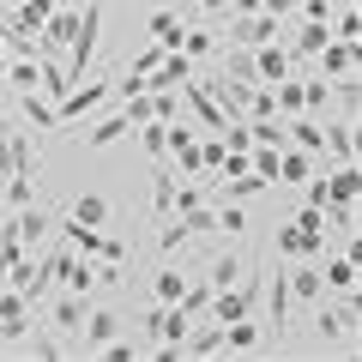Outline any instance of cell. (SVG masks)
<instances>
[{
  "mask_svg": "<svg viewBox=\"0 0 362 362\" xmlns=\"http://www.w3.org/2000/svg\"><path fill=\"white\" fill-rule=\"evenodd\" d=\"M121 133H133V121H127V109L115 103V115H103V121H97V127H85V133H73V139H85L90 151H103V145H115Z\"/></svg>",
  "mask_w": 362,
  "mask_h": 362,
  "instance_id": "15",
  "label": "cell"
},
{
  "mask_svg": "<svg viewBox=\"0 0 362 362\" xmlns=\"http://www.w3.org/2000/svg\"><path fill=\"white\" fill-rule=\"evenodd\" d=\"M326 103H332V78L302 73V115H326Z\"/></svg>",
  "mask_w": 362,
  "mask_h": 362,
  "instance_id": "23",
  "label": "cell"
},
{
  "mask_svg": "<svg viewBox=\"0 0 362 362\" xmlns=\"http://www.w3.org/2000/svg\"><path fill=\"white\" fill-rule=\"evenodd\" d=\"M326 37H332V25H326V18H308V25L296 30V42H284V49H290V61H314V54L326 49Z\"/></svg>",
  "mask_w": 362,
  "mask_h": 362,
  "instance_id": "17",
  "label": "cell"
},
{
  "mask_svg": "<svg viewBox=\"0 0 362 362\" xmlns=\"http://www.w3.org/2000/svg\"><path fill=\"white\" fill-rule=\"evenodd\" d=\"M284 290H290V302H320L326 296V278H320V259H308V266H296V272H284Z\"/></svg>",
  "mask_w": 362,
  "mask_h": 362,
  "instance_id": "11",
  "label": "cell"
},
{
  "mask_svg": "<svg viewBox=\"0 0 362 362\" xmlns=\"http://www.w3.org/2000/svg\"><path fill=\"white\" fill-rule=\"evenodd\" d=\"M199 13H211V18H223V0H194Z\"/></svg>",
  "mask_w": 362,
  "mask_h": 362,
  "instance_id": "33",
  "label": "cell"
},
{
  "mask_svg": "<svg viewBox=\"0 0 362 362\" xmlns=\"http://www.w3.org/2000/svg\"><path fill=\"white\" fill-rule=\"evenodd\" d=\"M290 73H296V61H290L284 42H259L254 49V78L259 85H278V78H290Z\"/></svg>",
  "mask_w": 362,
  "mask_h": 362,
  "instance_id": "9",
  "label": "cell"
},
{
  "mask_svg": "<svg viewBox=\"0 0 362 362\" xmlns=\"http://www.w3.org/2000/svg\"><path fill=\"white\" fill-rule=\"evenodd\" d=\"M78 332H85V350H103L109 338L121 332V314H115V308H103V302H97V308H85V320H78Z\"/></svg>",
  "mask_w": 362,
  "mask_h": 362,
  "instance_id": "12",
  "label": "cell"
},
{
  "mask_svg": "<svg viewBox=\"0 0 362 362\" xmlns=\"http://www.w3.org/2000/svg\"><path fill=\"white\" fill-rule=\"evenodd\" d=\"M103 103H115V78H78L54 109H61V127H73L78 115H90V109H103Z\"/></svg>",
  "mask_w": 362,
  "mask_h": 362,
  "instance_id": "4",
  "label": "cell"
},
{
  "mask_svg": "<svg viewBox=\"0 0 362 362\" xmlns=\"http://www.w3.org/2000/svg\"><path fill=\"white\" fill-rule=\"evenodd\" d=\"M223 350V320H206L194 332V326H187V338H181V356H218Z\"/></svg>",
  "mask_w": 362,
  "mask_h": 362,
  "instance_id": "20",
  "label": "cell"
},
{
  "mask_svg": "<svg viewBox=\"0 0 362 362\" xmlns=\"http://www.w3.org/2000/svg\"><path fill=\"white\" fill-rule=\"evenodd\" d=\"M254 302H259V272H242V278H235L230 290H218V296H211V320H242V314H254Z\"/></svg>",
  "mask_w": 362,
  "mask_h": 362,
  "instance_id": "5",
  "label": "cell"
},
{
  "mask_svg": "<svg viewBox=\"0 0 362 362\" xmlns=\"http://www.w3.org/2000/svg\"><path fill=\"white\" fill-rule=\"evenodd\" d=\"M320 187H326L320 206H332V199H356V194H362V169H356V163H332Z\"/></svg>",
  "mask_w": 362,
  "mask_h": 362,
  "instance_id": "14",
  "label": "cell"
},
{
  "mask_svg": "<svg viewBox=\"0 0 362 362\" xmlns=\"http://www.w3.org/2000/svg\"><path fill=\"white\" fill-rule=\"evenodd\" d=\"M350 73H356V42L326 37V49H320V78H350Z\"/></svg>",
  "mask_w": 362,
  "mask_h": 362,
  "instance_id": "13",
  "label": "cell"
},
{
  "mask_svg": "<svg viewBox=\"0 0 362 362\" xmlns=\"http://www.w3.org/2000/svg\"><path fill=\"white\" fill-rule=\"evenodd\" d=\"M85 308H90V296H73V290H61V296H54V308H49V326H54V332H78Z\"/></svg>",
  "mask_w": 362,
  "mask_h": 362,
  "instance_id": "18",
  "label": "cell"
},
{
  "mask_svg": "<svg viewBox=\"0 0 362 362\" xmlns=\"http://www.w3.org/2000/svg\"><path fill=\"white\" fill-rule=\"evenodd\" d=\"M211 218H218V235H242L247 230V211H242V199H230V206H211Z\"/></svg>",
  "mask_w": 362,
  "mask_h": 362,
  "instance_id": "28",
  "label": "cell"
},
{
  "mask_svg": "<svg viewBox=\"0 0 362 362\" xmlns=\"http://www.w3.org/2000/svg\"><path fill=\"white\" fill-rule=\"evenodd\" d=\"M181 284H187V278H181L175 266H163V272H157V284H151V290H157V302H181Z\"/></svg>",
  "mask_w": 362,
  "mask_h": 362,
  "instance_id": "30",
  "label": "cell"
},
{
  "mask_svg": "<svg viewBox=\"0 0 362 362\" xmlns=\"http://www.w3.org/2000/svg\"><path fill=\"white\" fill-rule=\"evenodd\" d=\"M163 127H169V121H139V127H133V133H139V151L151 157V163H163V157H169V139H163Z\"/></svg>",
  "mask_w": 362,
  "mask_h": 362,
  "instance_id": "26",
  "label": "cell"
},
{
  "mask_svg": "<svg viewBox=\"0 0 362 362\" xmlns=\"http://www.w3.org/2000/svg\"><path fill=\"white\" fill-rule=\"evenodd\" d=\"M0 187H6V181H0Z\"/></svg>",
  "mask_w": 362,
  "mask_h": 362,
  "instance_id": "35",
  "label": "cell"
},
{
  "mask_svg": "<svg viewBox=\"0 0 362 362\" xmlns=\"http://www.w3.org/2000/svg\"><path fill=\"white\" fill-rule=\"evenodd\" d=\"M0 78H6V42H0Z\"/></svg>",
  "mask_w": 362,
  "mask_h": 362,
  "instance_id": "34",
  "label": "cell"
},
{
  "mask_svg": "<svg viewBox=\"0 0 362 362\" xmlns=\"http://www.w3.org/2000/svg\"><path fill=\"white\" fill-rule=\"evenodd\" d=\"M25 332H30V302L6 284V290H0V338H6V344H18Z\"/></svg>",
  "mask_w": 362,
  "mask_h": 362,
  "instance_id": "8",
  "label": "cell"
},
{
  "mask_svg": "<svg viewBox=\"0 0 362 362\" xmlns=\"http://www.w3.org/2000/svg\"><path fill=\"white\" fill-rule=\"evenodd\" d=\"M242 259H235V254H218V259H211V272H206V284H211V296H218V290H230L235 284V278H242Z\"/></svg>",
  "mask_w": 362,
  "mask_h": 362,
  "instance_id": "27",
  "label": "cell"
},
{
  "mask_svg": "<svg viewBox=\"0 0 362 362\" xmlns=\"http://www.w3.org/2000/svg\"><path fill=\"white\" fill-rule=\"evenodd\" d=\"M181 54H187V61H211V54H218V37H211L206 25H187L181 30Z\"/></svg>",
  "mask_w": 362,
  "mask_h": 362,
  "instance_id": "25",
  "label": "cell"
},
{
  "mask_svg": "<svg viewBox=\"0 0 362 362\" xmlns=\"http://www.w3.org/2000/svg\"><path fill=\"white\" fill-rule=\"evenodd\" d=\"M13 97H18V115H25L30 127H42V133H61V109H54L37 85H30V90H13Z\"/></svg>",
  "mask_w": 362,
  "mask_h": 362,
  "instance_id": "10",
  "label": "cell"
},
{
  "mask_svg": "<svg viewBox=\"0 0 362 362\" xmlns=\"http://www.w3.org/2000/svg\"><path fill=\"white\" fill-rule=\"evenodd\" d=\"M18 254H25V247H18V235H13V223H0V278H6V266H13Z\"/></svg>",
  "mask_w": 362,
  "mask_h": 362,
  "instance_id": "32",
  "label": "cell"
},
{
  "mask_svg": "<svg viewBox=\"0 0 362 362\" xmlns=\"http://www.w3.org/2000/svg\"><path fill=\"white\" fill-rule=\"evenodd\" d=\"M284 145L320 157V121H314V115H290V121H284Z\"/></svg>",
  "mask_w": 362,
  "mask_h": 362,
  "instance_id": "22",
  "label": "cell"
},
{
  "mask_svg": "<svg viewBox=\"0 0 362 362\" xmlns=\"http://www.w3.org/2000/svg\"><path fill=\"white\" fill-rule=\"evenodd\" d=\"M181 30H187V18H181V13H169V6H157V13H151V42L163 54L181 49Z\"/></svg>",
  "mask_w": 362,
  "mask_h": 362,
  "instance_id": "19",
  "label": "cell"
},
{
  "mask_svg": "<svg viewBox=\"0 0 362 362\" xmlns=\"http://www.w3.org/2000/svg\"><path fill=\"white\" fill-rule=\"evenodd\" d=\"M338 6V0H332ZM326 25H332V37H344V42H356L362 37V18H356V0H344V6H338V18H326Z\"/></svg>",
  "mask_w": 362,
  "mask_h": 362,
  "instance_id": "29",
  "label": "cell"
},
{
  "mask_svg": "<svg viewBox=\"0 0 362 362\" xmlns=\"http://www.w3.org/2000/svg\"><path fill=\"white\" fill-rule=\"evenodd\" d=\"M13 235H18V247H25V254H37V247L54 235V218L37 206V199H30V206H18V218H13Z\"/></svg>",
  "mask_w": 362,
  "mask_h": 362,
  "instance_id": "7",
  "label": "cell"
},
{
  "mask_svg": "<svg viewBox=\"0 0 362 362\" xmlns=\"http://www.w3.org/2000/svg\"><path fill=\"white\" fill-rule=\"evenodd\" d=\"M320 151H332L338 163H356V121H332V127H320Z\"/></svg>",
  "mask_w": 362,
  "mask_h": 362,
  "instance_id": "16",
  "label": "cell"
},
{
  "mask_svg": "<svg viewBox=\"0 0 362 362\" xmlns=\"http://www.w3.org/2000/svg\"><path fill=\"white\" fill-rule=\"evenodd\" d=\"M314 175V151H278V187H296V181H308Z\"/></svg>",
  "mask_w": 362,
  "mask_h": 362,
  "instance_id": "21",
  "label": "cell"
},
{
  "mask_svg": "<svg viewBox=\"0 0 362 362\" xmlns=\"http://www.w3.org/2000/svg\"><path fill=\"white\" fill-rule=\"evenodd\" d=\"M66 218L90 223V230H103V223L115 218V211H109V199H103V194H78V199H73V211H66Z\"/></svg>",
  "mask_w": 362,
  "mask_h": 362,
  "instance_id": "24",
  "label": "cell"
},
{
  "mask_svg": "<svg viewBox=\"0 0 362 362\" xmlns=\"http://www.w3.org/2000/svg\"><path fill=\"white\" fill-rule=\"evenodd\" d=\"M18 344H30V350H37V356H42V362H54V356H61V338H54V326H49V332H37V338L25 332V338H18Z\"/></svg>",
  "mask_w": 362,
  "mask_h": 362,
  "instance_id": "31",
  "label": "cell"
},
{
  "mask_svg": "<svg viewBox=\"0 0 362 362\" xmlns=\"http://www.w3.org/2000/svg\"><path fill=\"white\" fill-rule=\"evenodd\" d=\"M356 326H362V302H356V290L350 296H338V302H314V338L320 344H338V350H356Z\"/></svg>",
  "mask_w": 362,
  "mask_h": 362,
  "instance_id": "1",
  "label": "cell"
},
{
  "mask_svg": "<svg viewBox=\"0 0 362 362\" xmlns=\"http://www.w3.org/2000/svg\"><path fill=\"white\" fill-rule=\"evenodd\" d=\"M320 247H326V211L320 206H308L302 199V211L278 230V254H302V259H320Z\"/></svg>",
  "mask_w": 362,
  "mask_h": 362,
  "instance_id": "2",
  "label": "cell"
},
{
  "mask_svg": "<svg viewBox=\"0 0 362 362\" xmlns=\"http://www.w3.org/2000/svg\"><path fill=\"white\" fill-rule=\"evenodd\" d=\"M320 278H326V290H338V296H350V290L362 284V272H356V247H338V254H326L320 247Z\"/></svg>",
  "mask_w": 362,
  "mask_h": 362,
  "instance_id": "6",
  "label": "cell"
},
{
  "mask_svg": "<svg viewBox=\"0 0 362 362\" xmlns=\"http://www.w3.org/2000/svg\"><path fill=\"white\" fill-rule=\"evenodd\" d=\"M187 314H181V302H157L151 314H145V338H151L157 356H181V338H187Z\"/></svg>",
  "mask_w": 362,
  "mask_h": 362,
  "instance_id": "3",
  "label": "cell"
}]
</instances>
